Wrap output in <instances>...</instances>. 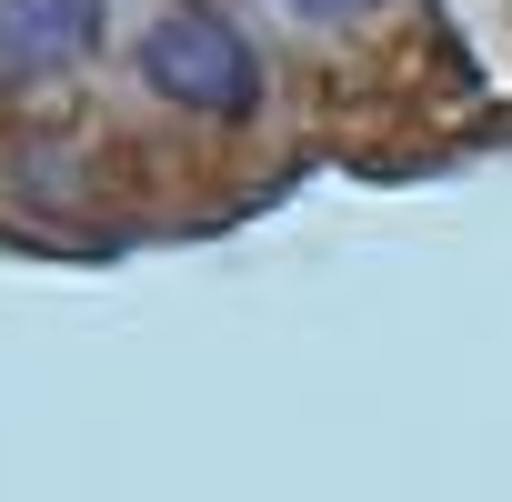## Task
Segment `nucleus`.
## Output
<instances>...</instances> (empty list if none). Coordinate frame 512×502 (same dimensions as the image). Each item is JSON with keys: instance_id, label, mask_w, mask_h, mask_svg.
Masks as SVG:
<instances>
[{"instance_id": "1", "label": "nucleus", "mask_w": 512, "mask_h": 502, "mask_svg": "<svg viewBox=\"0 0 512 502\" xmlns=\"http://www.w3.org/2000/svg\"><path fill=\"white\" fill-rule=\"evenodd\" d=\"M141 81L201 121H231L251 111V91H262V61H251V41L221 21V11H161L151 41H141Z\"/></svg>"}, {"instance_id": "2", "label": "nucleus", "mask_w": 512, "mask_h": 502, "mask_svg": "<svg viewBox=\"0 0 512 502\" xmlns=\"http://www.w3.org/2000/svg\"><path fill=\"white\" fill-rule=\"evenodd\" d=\"M101 0H0V61L11 71H61L71 51H91Z\"/></svg>"}, {"instance_id": "3", "label": "nucleus", "mask_w": 512, "mask_h": 502, "mask_svg": "<svg viewBox=\"0 0 512 502\" xmlns=\"http://www.w3.org/2000/svg\"><path fill=\"white\" fill-rule=\"evenodd\" d=\"M292 11H362V0H292Z\"/></svg>"}]
</instances>
